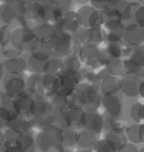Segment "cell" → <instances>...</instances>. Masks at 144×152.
Returning a JSON list of instances; mask_svg holds the SVG:
<instances>
[{"mask_svg": "<svg viewBox=\"0 0 144 152\" xmlns=\"http://www.w3.org/2000/svg\"><path fill=\"white\" fill-rule=\"evenodd\" d=\"M106 139L117 149L124 144L127 142V137L125 135V132H124V127H122L121 124H118L117 126L107 130V132L106 134Z\"/></svg>", "mask_w": 144, "mask_h": 152, "instance_id": "17", "label": "cell"}, {"mask_svg": "<svg viewBox=\"0 0 144 152\" xmlns=\"http://www.w3.org/2000/svg\"><path fill=\"white\" fill-rule=\"evenodd\" d=\"M91 149L93 152H116V148L106 138L98 140Z\"/></svg>", "mask_w": 144, "mask_h": 152, "instance_id": "33", "label": "cell"}, {"mask_svg": "<svg viewBox=\"0 0 144 152\" xmlns=\"http://www.w3.org/2000/svg\"><path fill=\"white\" fill-rule=\"evenodd\" d=\"M41 80L45 93H48L49 95H51L57 91L58 77H56L55 74L46 72L43 76H41Z\"/></svg>", "mask_w": 144, "mask_h": 152, "instance_id": "27", "label": "cell"}, {"mask_svg": "<svg viewBox=\"0 0 144 152\" xmlns=\"http://www.w3.org/2000/svg\"><path fill=\"white\" fill-rule=\"evenodd\" d=\"M91 1L96 4L97 6H102L104 4H107V0H91Z\"/></svg>", "mask_w": 144, "mask_h": 152, "instance_id": "49", "label": "cell"}, {"mask_svg": "<svg viewBox=\"0 0 144 152\" xmlns=\"http://www.w3.org/2000/svg\"><path fill=\"white\" fill-rule=\"evenodd\" d=\"M131 117L136 123H140L143 120V106L141 103L137 102L133 104L130 110Z\"/></svg>", "mask_w": 144, "mask_h": 152, "instance_id": "36", "label": "cell"}, {"mask_svg": "<svg viewBox=\"0 0 144 152\" xmlns=\"http://www.w3.org/2000/svg\"><path fill=\"white\" fill-rule=\"evenodd\" d=\"M79 132L76 129L67 128L63 130V146L69 148L75 146L78 142Z\"/></svg>", "mask_w": 144, "mask_h": 152, "instance_id": "31", "label": "cell"}, {"mask_svg": "<svg viewBox=\"0 0 144 152\" xmlns=\"http://www.w3.org/2000/svg\"><path fill=\"white\" fill-rule=\"evenodd\" d=\"M64 112L67 119L68 128L78 130L83 127L86 114V111L84 109H83L79 106L74 105L68 107Z\"/></svg>", "mask_w": 144, "mask_h": 152, "instance_id": "10", "label": "cell"}, {"mask_svg": "<svg viewBox=\"0 0 144 152\" xmlns=\"http://www.w3.org/2000/svg\"><path fill=\"white\" fill-rule=\"evenodd\" d=\"M27 88L31 96L42 98L45 91L42 85V80L39 73H34L30 76L27 83Z\"/></svg>", "mask_w": 144, "mask_h": 152, "instance_id": "20", "label": "cell"}, {"mask_svg": "<svg viewBox=\"0 0 144 152\" xmlns=\"http://www.w3.org/2000/svg\"><path fill=\"white\" fill-rule=\"evenodd\" d=\"M1 97H2V94H1V93H0V99H1Z\"/></svg>", "mask_w": 144, "mask_h": 152, "instance_id": "53", "label": "cell"}, {"mask_svg": "<svg viewBox=\"0 0 144 152\" xmlns=\"http://www.w3.org/2000/svg\"><path fill=\"white\" fill-rule=\"evenodd\" d=\"M45 22V7L38 1H31L25 6L23 23L31 29V26H37Z\"/></svg>", "mask_w": 144, "mask_h": 152, "instance_id": "7", "label": "cell"}, {"mask_svg": "<svg viewBox=\"0 0 144 152\" xmlns=\"http://www.w3.org/2000/svg\"><path fill=\"white\" fill-rule=\"evenodd\" d=\"M120 88L122 89L123 92L129 97H134L140 91V85L138 83V79L134 75H131V76L129 75L127 77H125L122 81Z\"/></svg>", "mask_w": 144, "mask_h": 152, "instance_id": "21", "label": "cell"}, {"mask_svg": "<svg viewBox=\"0 0 144 152\" xmlns=\"http://www.w3.org/2000/svg\"><path fill=\"white\" fill-rule=\"evenodd\" d=\"M11 43L21 52H33L39 45L36 32L28 27L17 28L11 34Z\"/></svg>", "mask_w": 144, "mask_h": 152, "instance_id": "2", "label": "cell"}, {"mask_svg": "<svg viewBox=\"0 0 144 152\" xmlns=\"http://www.w3.org/2000/svg\"><path fill=\"white\" fill-rule=\"evenodd\" d=\"M56 31V29H55V27L46 23V24L40 25L35 32L39 41V44L46 47L55 36Z\"/></svg>", "mask_w": 144, "mask_h": 152, "instance_id": "22", "label": "cell"}, {"mask_svg": "<svg viewBox=\"0 0 144 152\" xmlns=\"http://www.w3.org/2000/svg\"><path fill=\"white\" fill-rule=\"evenodd\" d=\"M11 41V33L7 25L0 27V46L7 47Z\"/></svg>", "mask_w": 144, "mask_h": 152, "instance_id": "38", "label": "cell"}, {"mask_svg": "<svg viewBox=\"0 0 144 152\" xmlns=\"http://www.w3.org/2000/svg\"><path fill=\"white\" fill-rule=\"evenodd\" d=\"M135 18L137 21V24L142 27V23H143V7H140L138 11L135 14Z\"/></svg>", "mask_w": 144, "mask_h": 152, "instance_id": "47", "label": "cell"}, {"mask_svg": "<svg viewBox=\"0 0 144 152\" xmlns=\"http://www.w3.org/2000/svg\"><path fill=\"white\" fill-rule=\"evenodd\" d=\"M125 135L132 143H141L144 140V127L142 124H135L126 129Z\"/></svg>", "mask_w": 144, "mask_h": 152, "instance_id": "23", "label": "cell"}, {"mask_svg": "<svg viewBox=\"0 0 144 152\" xmlns=\"http://www.w3.org/2000/svg\"><path fill=\"white\" fill-rule=\"evenodd\" d=\"M64 65H65V69L78 70L79 65H80V62L76 57H69V59H67Z\"/></svg>", "mask_w": 144, "mask_h": 152, "instance_id": "44", "label": "cell"}, {"mask_svg": "<svg viewBox=\"0 0 144 152\" xmlns=\"http://www.w3.org/2000/svg\"><path fill=\"white\" fill-rule=\"evenodd\" d=\"M80 57L85 64L92 65L99 61V52L94 44H86L80 50Z\"/></svg>", "mask_w": 144, "mask_h": 152, "instance_id": "19", "label": "cell"}, {"mask_svg": "<svg viewBox=\"0 0 144 152\" xmlns=\"http://www.w3.org/2000/svg\"><path fill=\"white\" fill-rule=\"evenodd\" d=\"M35 104V110L33 113V121L38 129H43L55 122L56 114L48 100L42 98H37Z\"/></svg>", "mask_w": 144, "mask_h": 152, "instance_id": "5", "label": "cell"}, {"mask_svg": "<svg viewBox=\"0 0 144 152\" xmlns=\"http://www.w3.org/2000/svg\"><path fill=\"white\" fill-rule=\"evenodd\" d=\"M61 25L65 31H75L80 26L78 15L73 12L66 13L64 16H63Z\"/></svg>", "mask_w": 144, "mask_h": 152, "instance_id": "24", "label": "cell"}, {"mask_svg": "<svg viewBox=\"0 0 144 152\" xmlns=\"http://www.w3.org/2000/svg\"><path fill=\"white\" fill-rule=\"evenodd\" d=\"M75 105L85 111H93L99 107L101 98L97 90L91 85H83L75 92Z\"/></svg>", "mask_w": 144, "mask_h": 152, "instance_id": "3", "label": "cell"}, {"mask_svg": "<svg viewBox=\"0 0 144 152\" xmlns=\"http://www.w3.org/2000/svg\"><path fill=\"white\" fill-rule=\"evenodd\" d=\"M78 15L80 25H83L86 28L95 27L99 21V15L91 7H83Z\"/></svg>", "mask_w": 144, "mask_h": 152, "instance_id": "13", "label": "cell"}, {"mask_svg": "<svg viewBox=\"0 0 144 152\" xmlns=\"http://www.w3.org/2000/svg\"><path fill=\"white\" fill-rule=\"evenodd\" d=\"M124 63L119 58H110L107 64V71L110 73L114 74H120L124 70Z\"/></svg>", "mask_w": 144, "mask_h": 152, "instance_id": "35", "label": "cell"}, {"mask_svg": "<svg viewBox=\"0 0 144 152\" xmlns=\"http://www.w3.org/2000/svg\"><path fill=\"white\" fill-rule=\"evenodd\" d=\"M36 100L30 94H22L13 99L12 110L23 116L33 115Z\"/></svg>", "mask_w": 144, "mask_h": 152, "instance_id": "9", "label": "cell"}, {"mask_svg": "<svg viewBox=\"0 0 144 152\" xmlns=\"http://www.w3.org/2000/svg\"><path fill=\"white\" fill-rule=\"evenodd\" d=\"M83 127L85 130L99 133L104 128V118L96 110L86 111Z\"/></svg>", "mask_w": 144, "mask_h": 152, "instance_id": "14", "label": "cell"}, {"mask_svg": "<svg viewBox=\"0 0 144 152\" xmlns=\"http://www.w3.org/2000/svg\"><path fill=\"white\" fill-rule=\"evenodd\" d=\"M122 36H123V32L121 31L120 27H118L116 29L109 31V33L107 34V40H109L111 43H116L121 39Z\"/></svg>", "mask_w": 144, "mask_h": 152, "instance_id": "40", "label": "cell"}, {"mask_svg": "<svg viewBox=\"0 0 144 152\" xmlns=\"http://www.w3.org/2000/svg\"><path fill=\"white\" fill-rule=\"evenodd\" d=\"M49 56L45 51L35 50L29 58V65L35 73H46Z\"/></svg>", "mask_w": 144, "mask_h": 152, "instance_id": "12", "label": "cell"}, {"mask_svg": "<svg viewBox=\"0 0 144 152\" xmlns=\"http://www.w3.org/2000/svg\"><path fill=\"white\" fill-rule=\"evenodd\" d=\"M107 53L112 58H119L122 54L121 48H119V46H117L116 43H112L111 45H109L107 48Z\"/></svg>", "mask_w": 144, "mask_h": 152, "instance_id": "41", "label": "cell"}, {"mask_svg": "<svg viewBox=\"0 0 144 152\" xmlns=\"http://www.w3.org/2000/svg\"><path fill=\"white\" fill-rule=\"evenodd\" d=\"M102 103L109 116L116 118L121 115L123 110V100L115 92L104 94Z\"/></svg>", "mask_w": 144, "mask_h": 152, "instance_id": "11", "label": "cell"}, {"mask_svg": "<svg viewBox=\"0 0 144 152\" xmlns=\"http://www.w3.org/2000/svg\"><path fill=\"white\" fill-rule=\"evenodd\" d=\"M21 132H22L19 131V130H17V129L8 127V128L7 129V131L4 132V139H5V140H6L17 139Z\"/></svg>", "mask_w": 144, "mask_h": 152, "instance_id": "42", "label": "cell"}, {"mask_svg": "<svg viewBox=\"0 0 144 152\" xmlns=\"http://www.w3.org/2000/svg\"><path fill=\"white\" fill-rule=\"evenodd\" d=\"M5 141V139H4V133L1 132V129H0V148H1L3 143Z\"/></svg>", "mask_w": 144, "mask_h": 152, "instance_id": "50", "label": "cell"}, {"mask_svg": "<svg viewBox=\"0 0 144 152\" xmlns=\"http://www.w3.org/2000/svg\"><path fill=\"white\" fill-rule=\"evenodd\" d=\"M2 77H3V69H2L1 65H0V80L2 79Z\"/></svg>", "mask_w": 144, "mask_h": 152, "instance_id": "51", "label": "cell"}, {"mask_svg": "<svg viewBox=\"0 0 144 152\" xmlns=\"http://www.w3.org/2000/svg\"><path fill=\"white\" fill-rule=\"evenodd\" d=\"M116 152H140L138 148L135 146L134 143L132 142H126L120 148L116 149Z\"/></svg>", "mask_w": 144, "mask_h": 152, "instance_id": "43", "label": "cell"}, {"mask_svg": "<svg viewBox=\"0 0 144 152\" xmlns=\"http://www.w3.org/2000/svg\"><path fill=\"white\" fill-rule=\"evenodd\" d=\"M76 84L74 79L64 72L58 76V89L56 93L68 98L75 93Z\"/></svg>", "mask_w": 144, "mask_h": 152, "instance_id": "15", "label": "cell"}, {"mask_svg": "<svg viewBox=\"0 0 144 152\" xmlns=\"http://www.w3.org/2000/svg\"><path fill=\"white\" fill-rule=\"evenodd\" d=\"M4 65L7 71L9 72V73L19 74L24 70L26 66V62L23 58L18 56L11 59H7L4 63Z\"/></svg>", "mask_w": 144, "mask_h": 152, "instance_id": "28", "label": "cell"}, {"mask_svg": "<svg viewBox=\"0 0 144 152\" xmlns=\"http://www.w3.org/2000/svg\"><path fill=\"white\" fill-rule=\"evenodd\" d=\"M124 39L128 44L139 45L143 40V30L142 27L138 24H130L125 29L124 33Z\"/></svg>", "mask_w": 144, "mask_h": 152, "instance_id": "18", "label": "cell"}, {"mask_svg": "<svg viewBox=\"0 0 144 152\" xmlns=\"http://www.w3.org/2000/svg\"><path fill=\"white\" fill-rule=\"evenodd\" d=\"M25 5L23 0H7L0 7V20L10 25L23 22Z\"/></svg>", "mask_w": 144, "mask_h": 152, "instance_id": "4", "label": "cell"}, {"mask_svg": "<svg viewBox=\"0 0 144 152\" xmlns=\"http://www.w3.org/2000/svg\"><path fill=\"white\" fill-rule=\"evenodd\" d=\"M36 146L42 152H55L63 147V130L56 124L46 126L36 137Z\"/></svg>", "mask_w": 144, "mask_h": 152, "instance_id": "1", "label": "cell"}, {"mask_svg": "<svg viewBox=\"0 0 144 152\" xmlns=\"http://www.w3.org/2000/svg\"><path fill=\"white\" fill-rule=\"evenodd\" d=\"M122 2V0H107V4L113 7H117V6Z\"/></svg>", "mask_w": 144, "mask_h": 152, "instance_id": "48", "label": "cell"}, {"mask_svg": "<svg viewBox=\"0 0 144 152\" xmlns=\"http://www.w3.org/2000/svg\"><path fill=\"white\" fill-rule=\"evenodd\" d=\"M0 150L1 152H24L21 143L17 139L6 140Z\"/></svg>", "mask_w": 144, "mask_h": 152, "instance_id": "34", "label": "cell"}, {"mask_svg": "<svg viewBox=\"0 0 144 152\" xmlns=\"http://www.w3.org/2000/svg\"><path fill=\"white\" fill-rule=\"evenodd\" d=\"M71 44H72L71 36L67 33V31L59 29L56 30L55 36L45 48L50 53L58 56H63L69 52Z\"/></svg>", "mask_w": 144, "mask_h": 152, "instance_id": "6", "label": "cell"}, {"mask_svg": "<svg viewBox=\"0 0 144 152\" xmlns=\"http://www.w3.org/2000/svg\"><path fill=\"white\" fill-rule=\"evenodd\" d=\"M80 37L84 42H87V44L95 45L102 39V33L99 29L95 26L91 28H87V30L84 31Z\"/></svg>", "mask_w": 144, "mask_h": 152, "instance_id": "29", "label": "cell"}, {"mask_svg": "<svg viewBox=\"0 0 144 152\" xmlns=\"http://www.w3.org/2000/svg\"><path fill=\"white\" fill-rule=\"evenodd\" d=\"M48 101L50 102L55 114L64 112L69 107L68 99L66 97L63 96V95H60V94L56 93V92L50 95V99H49Z\"/></svg>", "mask_w": 144, "mask_h": 152, "instance_id": "25", "label": "cell"}, {"mask_svg": "<svg viewBox=\"0 0 144 152\" xmlns=\"http://www.w3.org/2000/svg\"><path fill=\"white\" fill-rule=\"evenodd\" d=\"M48 2H51V3H53V4L58 6V7L64 11V9H66V8L70 6V4H71V0H49Z\"/></svg>", "mask_w": 144, "mask_h": 152, "instance_id": "45", "label": "cell"}, {"mask_svg": "<svg viewBox=\"0 0 144 152\" xmlns=\"http://www.w3.org/2000/svg\"><path fill=\"white\" fill-rule=\"evenodd\" d=\"M21 51L17 50L16 48L15 50L13 49H7L4 51V56L7 58V59H11V58H15V57H18L21 55Z\"/></svg>", "mask_w": 144, "mask_h": 152, "instance_id": "46", "label": "cell"}, {"mask_svg": "<svg viewBox=\"0 0 144 152\" xmlns=\"http://www.w3.org/2000/svg\"><path fill=\"white\" fill-rule=\"evenodd\" d=\"M102 80L101 89L104 94L116 92L121 87V83L117 81V79L112 76H107Z\"/></svg>", "mask_w": 144, "mask_h": 152, "instance_id": "32", "label": "cell"}, {"mask_svg": "<svg viewBox=\"0 0 144 152\" xmlns=\"http://www.w3.org/2000/svg\"><path fill=\"white\" fill-rule=\"evenodd\" d=\"M17 140L21 143L24 152H33L36 147V141L32 134L29 132H22Z\"/></svg>", "mask_w": 144, "mask_h": 152, "instance_id": "30", "label": "cell"}, {"mask_svg": "<svg viewBox=\"0 0 144 152\" xmlns=\"http://www.w3.org/2000/svg\"><path fill=\"white\" fill-rule=\"evenodd\" d=\"M0 152H1V150H0Z\"/></svg>", "mask_w": 144, "mask_h": 152, "instance_id": "55", "label": "cell"}, {"mask_svg": "<svg viewBox=\"0 0 144 152\" xmlns=\"http://www.w3.org/2000/svg\"><path fill=\"white\" fill-rule=\"evenodd\" d=\"M97 132H93L88 130H84L79 132V137H78V142L77 144L85 148H91L93 144L99 140Z\"/></svg>", "mask_w": 144, "mask_h": 152, "instance_id": "26", "label": "cell"}, {"mask_svg": "<svg viewBox=\"0 0 144 152\" xmlns=\"http://www.w3.org/2000/svg\"><path fill=\"white\" fill-rule=\"evenodd\" d=\"M26 83L19 74L9 73L4 78V89L6 95L15 99L24 93Z\"/></svg>", "mask_w": 144, "mask_h": 152, "instance_id": "8", "label": "cell"}, {"mask_svg": "<svg viewBox=\"0 0 144 152\" xmlns=\"http://www.w3.org/2000/svg\"><path fill=\"white\" fill-rule=\"evenodd\" d=\"M12 112V110L7 109L3 106L0 107V129H2L4 126H7Z\"/></svg>", "mask_w": 144, "mask_h": 152, "instance_id": "39", "label": "cell"}, {"mask_svg": "<svg viewBox=\"0 0 144 152\" xmlns=\"http://www.w3.org/2000/svg\"><path fill=\"white\" fill-rule=\"evenodd\" d=\"M80 152H93V151L91 148H86V149H83V150H82Z\"/></svg>", "mask_w": 144, "mask_h": 152, "instance_id": "52", "label": "cell"}, {"mask_svg": "<svg viewBox=\"0 0 144 152\" xmlns=\"http://www.w3.org/2000/svg\"><path fill=\"white\" fill-rule=\"evenodd\" d=\"M64 68V64L59 58H52L49 59L48 68H47V72L48 73H61L62 69Z\"/></svg>", "mask_w": 144, "mask_h": 152, "instance_id": "37", "label": "cell"}, {"mask_svg": "<svg viewBox=\"0 0 144 152\" xmlns=\"http://www.w3.org/2000/svg\"><path fill=\"white\" fill-rule=\"evenodd\" d=\"M45 7V22L55 27L61 24L63 20V10L56 5L48 2Z\"/></svg>", "mask_w": 144, "mask_h": 152, "instance_id": "16", "label": "cell"}, {"mask_svg": "<svg viewBox=\"0 0 144 152\" xmlns=\"http://www.w3.org/2000/svg\"><path fill=\"white\" fill-rule=\"evenodd\" d=\"M1 1H3V2H6V1H7V0H1Z\"/></svg>", "mask_w": 144, "mask_h": 152, "instance_id": "54", "label": "cell"}]
</instances>
